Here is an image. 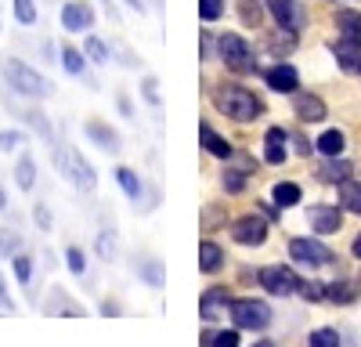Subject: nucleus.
Listing matches in <instances>:
<instances>
[{"label": "nucleus", "mask_w": 361, "mask_h": 347, "mask_svg": "<svg viewBox=\"0 0 361 347\" xmlns=\"http://www.w3.org/2000/svg\"><path fill=\"white\" fill-rule=\"evenodd\" d=\"M0 214H8V188H4V181H0Z\"/></svg>", "instance_id": "58"}, {"label": "nucleus", "mask_w": 361, "mask_h": 347, "mask_svg": "<svg viewBox=\"0 0 361 347\" xmlns=\"http://www.w3.org/2000/svg\"><path fill=\"white\" fill-rule=\"evenodd\" d=\"M264 8H267L271 18H275V25L289 29V33H300L304 22H307V11L300 8V0H264Z\"/></svg>", "instance_id": "12"}, {"label": "nucleus", "mask_w": 361, "mask_h": 347, "mask_svg": "<svg viewBox=\"0 0 361 347\" xmlns=\"http://www.w3.org/2000/svg\"><path fill=\"white\" fill-rule=\"evenodd\" d=\"M336 188H340V207H343L347 214H357V217H361V181H350V178H347V181H340Z\"/></svg>", "instance_id": "34"}, {"label": "nucleus", "mask_w": 361, "mask_h": 347, "mask_svg": "<svg viewBox=\"0 0 361 347\" xmlns=\"http://www.w3.org/2000/svg\"><path fill=\"white\" fill-rule=\"evenodd\" d=\"M40 51H44V62H58V44L54 40H44Z\"/></svg>", "instance_id": "54"}, {"label": "nucleus", "mask_w": 361, "mask_h": 347, "mask_svg": "<svg viewBox=\"0 0 361 347\" xmlns=\"http://www.w3.org/2000/svg\"><path fill=\"white\" fill-rule=\"evenodd\" d=\"M333 58L343 73H361V40L354 37H340L333 44Z\"/></svg>", "instance_id": "22"}, {"label": "nucleus", "mask_w": 361, "mask_h": 347, "mask_svg": "<svg viewBox=\"0 0 361 347\" xmlns=\"http://www.w3.org/2000/svg\"><path fill=\"white\" fill-rule=\"evenodd\" d=\"M199 44H202V54H199V58H214V47H217V40L209 37L206 29H202V40H199Z\"/></svg>", "instance_id": "53"}, {"label": "nucleus", "mask_w": 361, "mask_h": 347, "mask_svg": "<svg viewBox=\"0 0 361 347\" xmlns=\"http://www.w3.org/2000/svg\"><path fill=\"white\" fill-rule=\"evenodd\" d=\"M228 315H231V326L243 333H264L271 326V304L257 297H235Z\"/></svg>", "instance_id": "5"}, {"label": "nucleus", "mask_w": 361, "mask_h": 347, "mask_svg": "<svg viewBox=\"0 0 361 347\" xmlns=\"http://www.w3.org/2000/svg\"><path fill=\"white\" fill-rule=\"evenodd\" d=\"M336 25H340V37H354V40H361V11H354V8H340V11H336Z\"/></svg>", "instance_id": "37"}, {"label": "nucleus", "mask_w": 361, "mask_h": 347, "mask_svg": "<svg viewBox=\"0 0 361 347\" xmlns=\"http://www.w3.org/2000/svg\"><path fill=\"white\" fill-rule=\"evenodd\" d=\"M224 246H217L214 239H202L199 243V272L202 275H217L221 268H224Z\"/></svg>", "instance_id": "26"}, {"label": "nucleus", "mask_w": 361, "mask_h": 347, "mask_svg": "<svg viewBox=\"0 0 361 347\" xmlns=\"http://www.w3.org/2000/svg\"><path fill=\"white\" fill-rule=\"evenodd\" d=\"M25 145V127H0V152L11 156Z\"/></svg>", "instance_id": "39"}, {"label": "nucleus", "mask_w": 361, "mask_h": 347, "mask_svg": "<svg viewBox=\"0 0 361 347\" xmlns=\"http://www.w3.org/2000/svg\"><path fill=\"white\" fill-rule=\"evenodd\" d=\"M202 343H209V347H238L243 343V329H214V326H206L202 329Z\"/></svg>", "instance_id": "32"}, {"label": "nucleus", "mask_w": 361, "mask_h": 347, "mask_svg": "<svg viewBox=\"0 0 361 347\" xmlns=\"http://www.w3.org/2000/svg\"><path fill=\"white\" fill-rule=\"evenodd\" d=\"M18 250H25V243H22V236L15 228H8V224H0V257H15Z\"/></svg>", "instance_id": "41"}, {"label": "nucleus", "mask_w": 361, "mask_h": 347, "mask_svg": "<svg viewBox=\"0 0 361 347\" xmlns=\"http://www.w3.org/2000/svg\"><path fill=\"white\" fill-rule=\"evenodd\" d=\"M264 11H267V8L257 4V0H243V8H238V15H243L246 25H260V15H264Z\"/></svg>", "instance_id": "48"}, {"label": "nucleus", "mask_w": 361, "mask_h": 347, "mask_svg": "<svg viewBox=\"0 0 361 347\" xmlns=\"http://www.w3.org/2000/svg\"><path fill=\"white\" fill-rule=\"evenodd\" d=\"M307 224L314 236H336L343 228V207H329V202H318V207L307 210Z\"/></svg>", "instance_id": "16"}, {"label": "nucleus", "mask_w": 361, "mask_h": 347, "mask_svg": "<svg viewBox=\"0 0 361 347\" xmlns=\"http://www.w3.org/2000/svg\"><path fill=\"white\" fill-rule=\"evenodd\" d=\"M267 228L271 221L260 214H246V217H235L231 221V239L238 246H264L267 243Z\"/></svg>", "instance_id": "10"}, {"label": "nucleus", "mask_w": 361, "mask_h": 347, "mask_svg": "<svg viewBox=\"0 0 361 347\" xmlns=\"http://www.w3.org/2000/svg\"><path fill=\"white\" fill-rule=\"evenodd\" d=\"M83 54H87L90 66H112V44L102 40L94 29H90V33H83Z\"/></svg>", "instance_id": "25"}, {"label": "nucleus", "mask_w": 361, "mask_h": 347, "mask_svg": "<svg viewBox=\"0 0 361 347\" xmlns=\"http://www.w3.org/2000/svg\"><path fill=\"white\" fill-rule=\"evenodd\" d=\"M141 98H145V105H152V109L163 105V98H159V80H156V76H145V80H141Z\"/></svg>", "instance_id": "45"}, {"label": "nucleus", "mask_w": 361, "mask_h": 347, "mask_svg": "<svg viewBox=\"0 0 361 347\" xmlns=\"http://www.w3.org/2000/svg\"><path fill=\"white\" fill-rule=\"evenodd\" d=\"M94 257L105 260V264H116V260H119V236H116V228H102L94 236Z\"/></svg>", "instance_id": "28"}, {"label": "nucleus", "mask_w": 361, "mask_h": 347, "mask_svg": "<svg viewBox=\"0 0 361 347\" xmlns=\"http://www.w3.org/2000/svg\"><path fill=\"white\" fill-rule=\"evenodd\" d=\"M116 109H119V116H123V120H134V98H130L127 91H116Z\"/></svg>", "instance_id": "50"}, {"label": "nucleus", "mask_w": 361, "mask_h": 347, "mask_svg": "<svg viewBox=\"0 0 361 347\" xmlns=\"http://www.w3.org/2000/svg\"><path fill=\"white\" fill-rule=\"evenodd\" d=\"M44 315H54V318H83L87 308L69 293L66 286H54V282H51L47 297H44Z\"/></svg>", "instance_id": "11"}, {"label": "nucleus", "mask_w": 361, "mask_h": 347, "mask_svg": "<svg viewBox=\"0 0 361 347\" xmlns=\"http://www.w3.org/2000/svg\"><path fill=\"white\" fill-rule=\"evenodd\" d=\"M264 83H267L275 95H296V91H300V73H296L289 62H282V58H279L275 66L264 69Z\"/></svg>", "instance_id": "17"}, {"label": "nucleus", "mask_w": 361, "mask_h": 347, "mask_svg": "<svg viewBox=\"0 0 361 347\" xmlns=\"http://www.w3.org/2000/svg\"><path fill=\"white\" fill-rule=\"evenodd\" d=\"M119 4H127L130 11H137V15H145L148 8H145V0H119Z\"/></svg>", "instance_id": "57"}, {"label": "nucleus", "mask_w": 361, "mask_h": 347, "mask_svg": "<svg viewBox=\"0 0 361 347\" xmlns=\"http://www.w3.org/2000/svg\"><path fill=\"white\" fill-rule=\"evenodd\" d=\"M289 141H293V149H296L300 156H311V141H307L304 134H289Z\"/></svg>", "instance_id": "52"}, {"label": "nucleus", "mask_w": 361, "mask_h": 347, "mask_svg": "<svg viewBox=\"0 0 361 347\" xmlns=\"http://www.w3.org/2000/svg\"><path fill=\"white\" fill-rule=\"evenodd\" d=\"M293 112H296L300 123H322L329 116V105L318 95H311V91H296L293 95Z\"/></svg>", "instance_id": "18"}, {"label": "nucleus", "mask_w": 361, "mask_h": 347, "mask_svg": "<svg viewBox=\"0 0 361 347\" xmlns=\"http://www.w3.org/2000/svg\"><path fill=\"white\" fill-rule=\"evenodd\" d=\"M257 282L264 286V293H271V297H296V289H300V275L289 264H267V268H260Z\"/></svg>", "instance_id": "9"}, {"label": "nucleus", "mask_w": 361, "mask_h": 347, "mask_svg": "<svg viewBox=\"0 0 361 347\" xmlns=\"http://www.w3.org/2000/svg\"><path fill=\"white\" fill-rule=\"evenodd\" d=\"M217 58L235 73V76H253L257 73V54L246 37L238 33H221L217 37Z\"/></svg>", "instance_id": "4"}, {"label": "nucleus", "mask_w": 361, "mask_h": 347, "mask_svg": "<svg viewBox=\"0 0 361 347\" xmlns=\"http://www.w3.org/2000/svg\"><path fill=\"white\" fill-rule=\"evenodd\" d=\"M66 268H69V275H76V279H87V268H90V260H87V253H83V246H66Z\"/></svg>", "instance_id": "38"}, {"label": "nucleus", "mask_w": 361, "mask_h": 347, "mask_svg": "<svg viewBox=\"0 0 361 347\" xmlns=\"http://www.w3.org/2000/svg\"><path fill=\"white\" fill-rule=\"evenodd\" d=\"M199 138H202V149H206L209 156H217V159H224V163H228V159L235 156V149L228 145V138H224V134H217V130L209 127L206 120L199 123Z\"/></svg>", "instance_id": "24"}, {"label": "nucleus", "mask_w": 361, "mask_h": 347, "mask_svg": "<svg viewBox=\"0 0 361 347\" xmlns=\"http://www.w3.org/2000/svg\"><path fill=\"white\" fill-rule=\"evenodd\" d=\"M109 44H112V62H116V66H123V69H137V66H141V58H137L123 40H109Z\"/></svg>", "instance_id": "43"}, {"label": "nucleus", "mask_w": 361, "mask_h": 347, "mask_svg": "<svg viewBox=\"0 0 361 347\" xmlns=\"http://www.w3.org/2000/svg\"><path fill=\"white\" fill-rule=\"evenodd\" d=\"M58 62H62L66 76H73V80H83V83L90 87V91H98V80L90 76V62H87L83 47H76V44H62V47H58Z\"/></svg>", "instance_id": "13"}, {"label": "nucleus", "mask_w": 361, "mask_h": 347, "mask_svg": "<svg viewBox=\"0 0 361 347\" xmlns=\"http://www.w3.org/2000/svg\"><path fill=\"white\" fill-rule=\"evenodd\" d=\"M98 4L105 8V15H109L112 22H119V11H116V0H98Z\"/></svg>", "instance_id": "55"}, {"label": "nucleus", "mask_w": 361, "mask_h": 347, "mask_svg": "<svg viewBox=\"0 0 361 347\" xmlns=\"http://www.w3.org/2000/svg\"><path fill=\"white\" fill-rule=\"evenodd\" d=\"M214 105H217V112H224L228 120H235V123H253V120H260V116L267 112L264 98L253 95L250 87H243V83H221L214 91Z\"/></svg>", "instance_id": "3"}, {"label": "nucleus", "mask_w": 361, "mask_h": 347, "mask_svg": "<svg viewBox=\"0 0 361 347\" xmlns=\"http://www.w3.org/2000/svg\"><path fill=\"white\" fill-rule=\"evenodd\" d=\"M134 275H137L148 289H163V286H166V268H163V260L152 257V253H137V257H134Z\"/></svg>", "instance_id": "20"}, {"label": "nucleus", "mask_w": 361, "mask_h": 347, "mask_svg": "<svg viewBox=\"0 0 361 347\" xmlns=\"http://www.w3.org/2000/svg\"><path fill=\"white\" fill-rule=\"evenodd\" d=\"M286 156H289V130L286 127H267V134H264V163L282 166Z\"/></svg>", "instance_id": "21"}, {"label": "nucleus", "mask_w": 361, "mask_h": 347, "mask_svg": "<svg viewBox=\"0 0 361 347\" xmlns=\"http://www.w3.org/2000/svg\"><path fill=\"white\" fill-rule=\"evenodd\" d=\"M350 163L347 159H340V156H325V163L318 166V181H325V185H340V181H347L350 178Z\"/></svg>", "instance_id": "29"}, {"label": "nucleus", "mask_w": 361, "mask_h": 347, "mask_svg": "<svg viewBox=\"0 0 361 347\" xmlns=\"http://www.w3.org/2000/svg\"><path fill=\"white\" fill-rule=\"evenodd\" d=\"M11 15L18 25H37V18H40L37 0H11Z\"/></svg>", "instance_id": "40"}, {"label": "nucleus", "mask_w": 361, "mask_h": 347, "mask_svg": "<svg viewBox=\"0 0 361 347\" xmlns=\"http://www.w3.org/2000/svg\"><path fill=\"white\" fill-rule=\"evenodd\" d=\"M231 293H228V286H209L206 293L199 297V318L206 326H214L217 318H224L228 315V308H231Z\"/></svg>", "instance_id": "15"}, {"label": "nucleus", "mask_w": 361, "mask_h": 347, "mask_svg": "<svg viewBox=\"0 0 361 347\" xmlns=\"http://www.w3.org/2000/svg\"><path fill=\"white\" fill-rule=\"evenodd\" d=\"M296 37L300 33H289V29H279V33H271V37H264V47L271 51V54H279V58H286L293 47H296Z\"/></svg>", "instance_id": "36"}, {"label": "nucleus", "mask_w": 361, "mask_h": 347, "mask_svg": "<svg viewBox=\"0 0 361 347\" xmlns=\"http://www.w3.org/2000/svg\"><path fill=\"white\" fill-rule=\"evenodd\" d=\"M350 250H354V257H361V236L354 239V246H350Z\"/></svg>", "instance_id": "59"}, {"label": "nucleus", "mask_w": 361, "mask_h": 347, "mask_svg": "<svg viewBox=\"0 0 361 347\" xmlns=\"http://www.w3.org/2000/svg\"><path fill=\"white\" fill-rule=\"evenodd\" d=\"M300 199H304V188H300L296 181H279L275 188H271V202H275L279 210H293Z\"/></svg>", "instance_id": "30"}, {"label": "nucleus", "mask_w": 361, "mask_h": 347, "mask_svg": "<svg viewBox=\"0 0 361 347\" xmlns=\"http://www.w3.org/2000/svg\"><path fill=\"white\" fill-rule=\"evenodd\" d=\"M98 311H102L105 318H119V315H123V304H119L116 297H105V300L98 304Z\"/></svg>", "instance_id": "51"}, {"label": "nucleus", "mask_w": 361, "mask_h": 347, "mask_svg": "<svg viewBox=\"0 0 361 347\" xmlns=\"http://www.w3.org/2000/svg\"><path fill=\"white\" fill-rule=\"evenodd\" d=\"M289 257H293V264H300V268H325V264H333V250H329L318 236H296V239H289Z\"/></svg>", "instance_id": "7"}, {"label": "nucleus", "mask_w": 361, "mask_h": 347, "mask_svg": "<svg viewBox=\"0 0 361 347\" xmlns=\"http://www.w3.org/2000/svg\"><path fill=\"white\" fill-rule=\"evenodd\" d=\"M51 163H54V170L62 174V178H66L76 192H83V195L98 192V170L90 166V159L76 149V145L54 141V145H51Z\"/></svg>", "instance_id": "2"}, {"label": "nucleus", "mask_w": 361, "mask_h": 347, "mask_svg": "<svg viewBox=\"0 0 361 347\" xmlns=\"http://www.w3.org/2000/svg\"><path fill=\"white\" fill-rule=\"evenodd\" d=\"M11 275H15V282L22 286V293L33 300L37 293H33V282H37V257L29 253V250H18L15 257H11Z\"/></svg>", "instance_id": "19"}, {"label": "nucleus", "mask_w": 361, "mask_h": 347, "mask_svg": "<svg viewBox=\"0 0 361 347\" xmlns=\"http://www.w3.org/2000/svg\"><path fill=\"white\" fill-rule=\"evenodd\" d=\"M199 18H202V22L224 18V0H199Z\"/></svg>", "instance_id": "46"}, {"label": "nucleus", "mask_w": 361, "mask_h": 347, "mask_svg": "<svg viewBox=\"0 0 361 347\" xmlns=\"http://www.w3.org/2000/svg\"><path fill=\"white\" fill-rule=\"evenodd\" d=\"M116 185L123 188V195L134 202V207H141V199H145L148 185L141 181V174H137L134 166H116Z\"/></svg>", "instance_id": "23"}, {"label": "nucleus", "mask_w": 361, "mask_h": 347, "mask_svg": "<svg viewBox=\"0 0 361 347\" xmlns=\"http://www.w3.org/2000/svg\"><path fill=\"white\" fill-rule=\"evenodd\" d=\"M58 25H62L69 37L90 33V29L98 25L94 4H90V0H66V4H62V11H58Z\"/></svg>", "instance_id": "8"}, {"label": "nucleus", "mask_w": 361, "mask_h": 347, "mask_svg": "<svg viewBox=\"0 0 361 347\" xmlns=\"http://www.w3.org/2000/svg\"><path fill=\"white\" fill-rule=\"evenodd\" d=\"M0 80H4V87L22 102H47L54 95V83L37 66H29L25 58H15V54H8L4 62H0Z\"/></svg>", "instance_id": "1"}, {"label": "nucleus", "mask_w": 361, "mask_h": 347, "mask_svg": "<svg viewBox=\"0 0 361 347\" xmlns=\"http://www.w3.org/2000/svg\"><path fill=\"white\" fill-rule=\"evenodd\" d=\"M15 311H18V304L8 293V279H4V272H0V315H15Z\"/></svg>", "instance_id": "49"}, {"label": "nucleus", "mask_w": 361, "mask_h": 347, "mask_svg": "<svg viewBox=\"0 0 361 347\" xmlns=\"http://www.w3.org/2000/svg\"><path fill=\"white\" fill-rule=\"evenodd\" d=\"M83 138L94 145V149H102V152H109V156H119V149H123V138H119V130L116 127H109L105 120H87L83 123Z\"/></svg>", "instance_id": "14"}, {"label": "nucleus", "mask_w": 361, "mask_h": 347, "mask_svg": "<svg viewBox=\"0 0 361 347\" xmlns=\"http://www.w3.org/2000/svg\"><path fill=\"white\" fill-rule=\"evenodd\" d=\"M325 300L329 304H354L357 300V286L354 282H325Z\"/></svg>", "instance_id": "35"}, {"label": "nucleus", "mask_w": 361, "mask_h": 347, "mask_svg": "<svg viewBox=\"0 0 361 347\" xmlns=\"http://www.w3.org/2000/svg\"><path fill=\"white\" fill-rule=\"evenodd\" d=\"M314 149L322 152V156H343V149H347V134L343 130H325L318 141H314Z\"/></svg>", "instance_id": "33"}, {"label": "nucleus", "mask_w": 361, "mask_h": 347, "mask_svg": "<svg viewBox=\"0 0 361 347\" xmlns=\"http://www.w3.org/2000/svg\"><path fill=\"white\" fill-rule=\"evenodd\" d=\"M11 178H15V185H18L22 192H33V188H37V159L29 156L25 149H22V156L15 159V170H11Z\"/></svg>", "instance_id": "27"}, {"label": "nucleus", "mask_w": 361, "mask_h": 347, "mask_svg": "<svg viewBox=\"0 0 361 347\" xmlns=\"http://www.w3.org/2000/svg\"><path fill=\"white\" fill-rule=\"evenodd\" d=\"M250 174H253V166H224L221 188H224L228 195H243V192H246V181H250Z\"/></svg>", "instance_id": "31"}, {"label": "nucleus", "mask_w": 361, "mask_h": 347, "mask_svg": "<svg viewBox=\"0 0 361 347\" xmlns=\"http://www.w3.org/2000/svg\"><path fill=\"white\" fill-rule=\"evenodd\" d=\"M296 297H304L307 304H325V282H318V279H300Z\"/></svg>", "instance_id": "42"}, {"label": "nucleus", "mask_w": 361, "mask_h": 347, "mask_svg": "<svg viewBox=\"0 0 361 347\" xmlns=\"http://www.w3.org/2000/svg\"><path fill=\"white\" fill-rule=\"evenodd\" d=\"M4 105L11 109V116H15V120H18V123H22L29 134H37V138L47 145V149H51V145L58 141V138H54V123H51V116H47L40 105H15L8 87H4Z\"/></svg>", "instance_id": "6"}, {"label": "nucleus", "mask_w": 361, "mask_h": 347, "mask_svg": "<svg viewBox=\"0 0 361 347\" xmlns=\"http://www.w3.org/2000/svg\"><path fill=\"white\" fill-rule=\"evenodd\" d=\"M260 214H264L267 221H275V217H279V207H275V202H260Z\"/></svg>", "instance_id": "56"}, {"label": "nucleus", "mask_w": 361, "mask_h": 347, "mask_svg": "<svg viewBox=\"0 0 361 347\" xmlns=\"http://www.w3.org/2000/svg\"><path fill=\"white\" fill-rule=\"evenodd\" d=\"M33 224H37L40 231H51V228H54V214H51L47 202H33Z\"/></svg>", "instance_id": "47"}, {"label": "nucleus", "mask_w": 361, "mask_h": 347, "mask_svg": "<svg viewBox=\"0 0 361 347\" xmlns=\"http://www.w3.org/2000/svg\"><path fill=\"white\" fill-rule=\"evenodd\" d=\"M307 343H311V347H340L343 336H340L336 329H314V333L307 336Z\"/></svg>", "instance_id": "44"}]
</instances>
